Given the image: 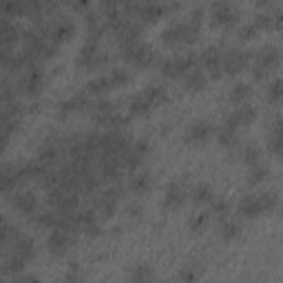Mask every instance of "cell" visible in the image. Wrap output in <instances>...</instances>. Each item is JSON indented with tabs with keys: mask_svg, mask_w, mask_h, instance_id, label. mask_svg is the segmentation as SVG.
<instances>
[{
	"mask_svg": "<svg viewBox=\"0 0 283 283\" xmlns=\"http://www.w3.org/2000/svg\"><path fill=\"white\" fill-rule=\"evenodd\" d=\"M166 100V89L164 86H146L142 93H137L135 98L131 100V113L133 115H146L153 106H157L159 102Z\"/></svg>",
	"mask_w": 283,
	"mask_h": 283,
	"instance_id": "6da1fadb",
	"label": "cell"
},
{
	"mask_svg": "<svg viewBox=\"0 0 283 283\" xmlns=\"http://www.w3.org/2000/svg\"><path fill=\"white\" fill-rule=\"evenodd\" d=\"M199 31V22H179L173 25L164 31V42L168 44H184V42H193L197 38Z\"/></svg>",
	"mask_w": 283,
	"mask_h": 283,
	"instance_id": "7a4b0ae2",
	"label": "cell"
},
{
	"mask_svg": "<svg viewBox=\"0 0 283 283\" xmlns=\"http://www.w3.org/2000/svg\"><path fill=\"white\" fill-rule=\"evenodd\" d=\"M191 69H195V56H175L161 62V73L168 78L186 76Z\"/></svg>",
	"mask_w": 283,
	"mask_h": 283,
	"instance_id": "3957f363",
	"label": "cell"
},
{
	"mask_svg": "<svg viewBox=\"0 0 283 283\" xmlns=\"http://www.w3.org/2000/svg\"><path fill=\"white\" fill-rule=\"evenodd\" d=\"M122 58L126 60V62L135 64V66H146V64L153 62V51L137 40V42L124 46V49H122Z\"/></svg>",
	"mask_w": 283,
	"mask_h": 283,
	"instance_id": "277c9868",
	"label": "cell"
},
{
	"mask_svg": "<svg viewBox=\"0 0 283 283\" xmlns=\"http://www.w3.org/2000/svg\"><path fill=\"white\" fill-rule=\"evenodd\" d=\"M248 62H250V56L241 49H228L226 53H221V69L226 73H239L244 71Z\"/></svg>",
	"mask_w": 283,
	"mask_h": 283,
	"instance_id": "5b68a950",
	"label": "cell"
},
{
	"mask_svg": "<svg viewBox=\"0 0 283 283\" xmlns=\"http://www.w3.org/2000/svg\"><path fill=\"white\" fill-rule=\"evenodd\" d=\"M210 18H213V25L228 27V25L234 22V18H237V9H234L228 0H217L210 9Z\"/></svg>",
	"mask_w": 283,
	"mask_h": 283,
	"instance_id": "8992f818",
	"label": "cell"
},
{
	"mask_svg": "<svg viewBox=\"0 0 283 283\" xmlns=\"http://www.w3.org/2000/svg\"><path fill=\"white\" fill-rule=\"evenodd\" d=\"M277 62H279V51L274 46H264L254 58V78H261L272 66H277Z\"/></svg>",
	"mask_w": 283,
	"mask_h": 283,
	"instance_id": "52a82bcc",
	"label": "cell"
},
{
	"mask_svg": "<svg viewBox=\"0 0 283 283\" xmlns=\"http://www.w3.org/2000/svg\"><path fill=\"white\" fill-rule=\"evenodd\" d=\"M73 230H64V228H56L49 234V250L53 254H64L73 244Z\"/></svg>",
	"mask_w": 283,
	"mask_h": 283,
	"instance_id": "ba28073f",
	"label": "cell"
},
{
	"mask_svg": "<svg viewBox=\"0 0 283 283\" xmlns=\"http://www.w3.org/2000/svg\"><path fill=\"white\" fill-rule=\"evenodd\" d=\"M40 84H42V71H40V64H29L27 66V71L22 73V78H20V86H22L25 93H38Z\"/></svg>",
	"mask_w": 283,
	"mask_h": 283,
	"instance_id": "9c48e42d",
	"label": "cell"
},
{
	"mask_svg": "<svg viewBox=\"0 0 283 283\" xmlns=\"http://www.w3.org/2000/svg\"><path fill=\"white\" fill-rule=\"evenodd\" d=\"M254 117H257V111H254L250 104L244 102V104H237V109H234L230 115L226 117V124H230V126H234V129H239L241 124H252Z\"/></svg>",
	"mask_w": 283,
	"mask_h": 283,
	"instance_id": "30bf717a",
	"label": "cell"
},
{
	"mask_svg": "<svg viewBox=\"0 0 283 283\" xmlns=\"http://www.w3.org/2000/svg\"><path fill=\"white\" fill-rule=\"evenodd\" d=\"M210 135H213V126L208 122H193L186 131V139L191 144H204V142L210 139Z\"/></svg>",
	"mask_w": 283,
	"mask_h": 283,
	"instance_id": "8fae6325",
	"label": "cell"
},
{
	"mask_svg": "<svg viewBox=\"0 0 283 283\" xmlns=\"http://www.w3.org/2000/svg\"><path fill=\"white\" fill-rule=\"evenodd\" d=\"M268 148H270V153L277 155V157L283 155V117H279V120H274V122H272Z\"/></svg>",
	"mask_w": 283,
	"mask_h": 283,
	"instance_id": "7c38bea8",
	"label": "cell"
},
{
	"mask_svg": "<svg viewBox=\"0 0 283 283\" xmlns=\"http://www.w3.org/2000/svg\"><path fill=\"white\" fill-rule=\"evenodd\" d=\"M239 213L244 215V217H248V219L259 217V215L264 213V206H261L259 195H246V197L239 201Z\"/></svg>",
	"mask_w": 283,
	"mask_h": 283,
	"instance_id": "4fadbf2b",
	"label": "cell"
},
{
	"mask_svg": "<svg viewBox=\"0 0 283 283\" xmlns=\"http://www.w3.org/2000/svg\"><path fill=\"white\" fill-rule=\"evenodd\" d=\"M184 199H186V193H184V188H181L177 181L168 184L166 195H164V206L168 208V210H175V208H179L181 204H184Z\"/></svg>",
	"mask_w": 283,
	"mask_h": 283,
	"instance_id": "5bb4252c",
	"label": "cell"
},
{
	"mask_svg": "<svg viewBox=\"0 0 283 283\" xmlns=\"http://www.w3.org/2000/svg\"><path fill=\"white\" fill-rule=\"evenodd\" d=\"M201 62H204V66L208 71H210L213 78H219L221 76V53L217 49H208L204 51V56H201Z\"/></svg>",
	"mask_w": 283,
	"mask_h": 283,
	"instance_id": "9a60e30c",
	"label": "cell"
},
{
	"mask_svg": "<svg viewBox=\"0 0 283 283\" xmlns=\"http://www.w3.org/2000/svg\"><path fill=\"white\" fill-rule=\"evenodd\" d=\"M184 84H186V89H188V91H201V89H206L208 78H206V73H204V71H199V69H191V71L186 73V78H184Z\"/></svg>",
	"mask_w": 283,
	"mask_h": 283,
	"instance_id": "2e32d148",
	"label": "cell"
},
{
	"mask_svg": "<svg viewBox=\"0 0 283 283\" xmlns=\"http://www.w3.org/2000/svg\"><path fill=\"white\" fill-rule=\"evenodd\" d=\"M13 206H16L22 215H29L38 208V199L33 197L31 193H18L16 197H13Z\"/></svg>",
	"mask_w": 283,
	"mask_h": 283,
	"instance_id": "e0dca14e",
	"label": "cell"
},
{
	"mask_svg": "<svg viewBox=\"0 0 283 283\" xmlns=\"http://www.w3.org/2000/svg\"><path fill=\"white\" fill-rule=\"evenodd\" d=\"M217 139H219L221 146H232L234 142H237V129L224 122V126L217 131Z\"/></svg>",
	"mask_w": 283,
	"mask_h": 283,
	"instance_id": "ac0fdd59",
	"label": "cell"
},
{
	"mask_svg": "<svg viewBox=\"0 0 283 283\" xmlns=\"http://www.w3.org/2000/svg\"><path fill=\"white\" fill-rule=\"evenodd\" d=\"M129 186H131L135 193L148 191V186H151V175H148V173H137V175H133V177L129 179Z\"/></svg>",
	"mask_w": 283,
	"mask_h": 283,
	"instance_id": "d6986e66",
	"label": "cell"
},
{
	"mask_svg": "<svg viewBox=\"0 0 283 283\" xmlns=\"http://www.w3.org/2000/svg\"><path fill=\"white\" fill-rule=\"evenodd\" d=\"M193 199L197 201V204H204V201H213V188L208 184H197L193 188Z\"/></svg>",
	"mask_w": 283,
	"mask_h": 283,
	"instance_id": "ffe728a7",
	"label": "cell"
},
{
	"mask_svg": "<svg viewBox=\"0 0 283 283\" xmlns=\"http://www.w3.org/2000/svg\"><path fill=\"white\" fill-rule=\"evenodd\" d=\"M244 161H246L248 166H257V164H261V148L248 144V146L244 148Z\"/></svg>",
	"mask_w": 283,
	"mask_h": 283,
	"instance_id": "44dd1931",
	"label": "cell"
},
{
	"mask_svg": "<svg viewBox=\"0 0 283 283\" xmlns=\"http://www.w3.org/2000/svg\"><path fill=\"white\" fill-rule=\"evenodd\" d=\"M248 96H250V86H248V84H237L230 91V102L232 104H244L248 100Z\"/></svg>",
	"mask_w": 283,
	"mask_h": 283,
	"instance_id": "7402d4cb",
	"label": "cell"
},
{
	"mask_svg": "<svg viewBox=\"0 0 283 283\" xmlns=\"http://www.w3.org/2000/svg\"><path fill=\"white\" fill-rule=\"evenodd\" d=\"M268 100H270V102H283V78L274 80V82L268 86Z\"/></svg>",
	"mask_w": 283,
	"mask_h": 283,
	"instance_id": "603a6c76",
	"label": "cell"
},
{
	"mask_svg": "<svg viewBox=\"0 0 283 283\" xmlns=\"http://www.w3.org/2000/svg\"><path fill=\"white\" fill-rule=\"evenodd\" d=\"M264 177H268V168L264 164L250 166V175H248V181H250V184H259Z\"/></svg>",
	"mask_w": 283,
	"mask_h": 283,
	"instance_id": "cb8c5ba5",
	"label": "cell"
},
{
	"mask_svg": "<svg viewBox=\"0 0 283 283\" xmlns=\"http://www.w3.org/2000/svg\"><path fill=\"white\" fill-rule=\"evenodd\" d=\"M210 213L215 215V217H221L224 219L228 213H230V206L226 204V201H221V199H213L210 201Z\"/></svg>",
	"mask_w": 283,
	"mask_h": 283,
	"instance_id": "d4e9b609",
	"label": "cell"
},
{
	"mask_svg": "<svg viewBox=\"0 0 283 283\" xmlns=\"http://www.w3.org/2000/svg\"><path fill=\"white\" fill-rule=\"evenodd\" d=\"M254 25L259 27V31L261 29H272V27H274V16H272V13H259L257 20H254Z\"/></svg>",
	"mask_w": 283,
	"mask_h": 283,
	"instance_id": "484cf974",
	"label": "cell"
},
{
	"mask_svg": "<svg viewBox=\"0 0 283 283\" xmlns=\"http://www.w3.org/2000/svg\"><path fill=\"white\" fill-rule=\"evenodd\" d=\"M239 234V224H234V221H226L224 228H221V237L224 239H234Z\"/></svg>",
	"mask_w": 283,
	"mask_h": 283,
	"instance_id": "4316f807",
	"label": "cell"
},
{
	"mask_svg": "<svg viewBox=\"0 0 283 283\" xmlns=\"http://www.w3.org/2000/svg\"><path fill=\"white\" fill-rule=\"evenodd\" d=\"M109 78H111L113 86H122L126 80H129V73H126L124 69H113V71L109 73Z\"/></svg>",
	"mask_w": 283,
	"mask_h": 283,
	"instance_id": "83f0119b",
	"label": "cell"
},
{
	"mask_svg": "<svg viewBox=\"0 0 283 283\" xmlns=\"http://www.w3.org/2000/svg\"><path fill=\"white\" fill-rule=\"evenodd\" d=\"M153 279V272L148 266H137V270L133 272V281H148Z\"/></svg>",
	"mask_w": 283,
	"mask_h": 283,
	"instance_id": "f1b7e54d",
	"label": "cell"
},
{
	"mask_svg": "<svg viewBox=\"0 0 283 283\" xmlns=\"http://www.w3.org/2000/svg\"><path fill=\"white\" fill-rule=\"evenodd\" d=\"M257 31H259V27L254 25V22L244 27V29H241V40H252L254 36H257Z\"/></svg>",
	"mask_w": 283,
	"mask_h": 283,
	"instance_id": "f546056e",
	"label": "cell"
},
{
	"mask_svg": "<svg viewBox=\"0 0 283 283\" xmlns=\"http://www.w3.org/2000/svg\"><path fill=\"white\" fill-rule=\"evenodd\" d=\"M206 219H208V217H206V215H197V217H195V219H191V228H193V232H195V230H197V232H199V230H201V228H204V224H206Z\"/></svg>",
	"mask_w": 283,
	"mask_h": 283,
	"instance_id": "4dcf8cb0",
	"label": "cell"
},
{
	"mask_svg": "<svg viewBox=\"0 0 283 283\" xmlns=\"http://www.w3.org/2000/svg\"><path fill=\"white\" fill-rule=\"evenodd\" d=\"M73 7H76L78 11H84V9H89V5H91V0H71Z\"/></svg>",
	"mask_w": 283,
	"mask_h": 283,
	"instance_id": "1f68e13d",
	"label": "cell"
},
{
	"mask_svg": "<svg viewBox=\"0 0 283 283\" xmlns=\"http://www.w3.org/2000/svg\"><path fill=\"white\" fill-rule=\"evenodd\" d=\"M274 27H277V29H283V13L274 16Z\"/></svg>",
	"mask_w": 283,
	"mask_h": 283,
	"instance_id": "d6a6232c",
	"label": "cell"
}]
</instances>
